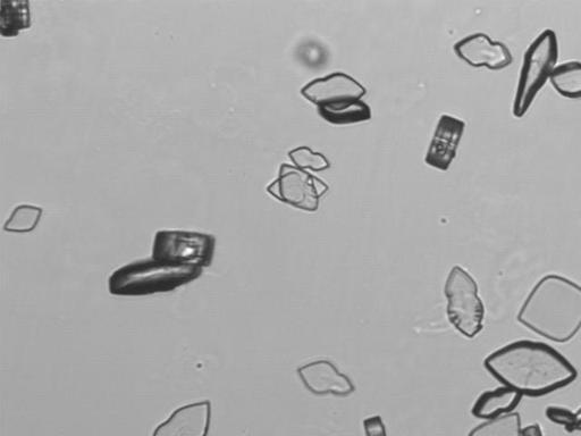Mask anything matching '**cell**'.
Returning a JSON list of instances; mask_svg holds the SVG:
<instances>
[{
	"mask_svg": "<svg viewBox=\"0 0 581 436\" xmlns=\"http://www.w3.org/2000/svg\"><path fill=\"white\" fill-rule=\"evenodd\" d=\"M520 436H544V434L540 424H532L522 427Z\"/></svg>",
	"mask_w": 581,
	"mask_h": 436,
	"instance_id": "cell-21",
	"label": "cell"
},
{
	"mask_svg": "<svg viewBox=\"0 0 581 436\" xmlns=\"http://www.w3.org/2000/svg\"><path fill=\"white\" fill-rule=\"evenodd\" d=\"M289 156L292 162L302 170L309 169L311 171L321 172L330 169L331 166L324 155L313 152L309 147L293 149L289 153Z\"/></svg>",
	"mask_w": 581,
	"mask_h": 436,
	"instance_id": "cell-18",
	"label": "cell"
},
{
	"mask_svg": "<svg viewBox=\"0 0 581 436\" xmlns=\"http://www.w3.org/2000/svg\"><path fill=\"white\" fill-rule=\"evenodd\" d=\"M327 190L321 179L289 164L281 166L279 178L267 187L269 194L277 200L306 212L317 211L319 199Z\"/></svg>",
	"mask_w": 581,
	"mask_h": 436,
	"instance_id": "cell-8",
	"label": "cell"
},
{
	"mask_svg": "<svg viewBox=\"0 0 581 436\" xmlns=\"http://www.w3.org/2000/svg\"><path fill=\"white\" fill-rule=\"evenodd\" d=\"M546 416L550 421L566 427L569 432L576 431L578 417L566 408L550 407L546 410Z\"/></svg>",
	"mask_w": 581,
	"mask_h": 436,
	"instance_id": "cell-19",
	"label": "cell"
},
{
	"mask_svg": "<svg viewBox=\"0 0 581 436\" xmlns=\"http://www.w3.org/2000/svg\"><path fill=\"white\" fill-rule=\"evenodd\" d=\"M454 52L468 65L486 67L488 70L501 71L507 69L513 56L507 45L493 41L485 33H475L454 45Z\"/></svg>",
	"mask_w": 581,
	"mask_h": 436,
	"instance_id": "cell-9",
	"label": "cell"
},
{
	"mask_svg": "<svg viewBox=\"0 0 581 436\" xmlns=\"http://www.w3.org/2000/svg\"><path fill=\"white\" fill-rule=\"evenodd\" d=\"M465 130V122L451 115H442L426 155V164L437 170L448 171L457 156Z\"/></svg>",
	"mask_w": 581,
	"mask_h": 436,
	"instance_id": "cell-12",
	"label": "cell"
},
{
	"mask_svg": "<svg viewBox=\"0 0 581 436\" xmlns=\"http://www.w3.org/2000/svg\"><path fill=\"white\" fill-rule=\"evenodd\" d=\"M550 80L561 96L581 99V62L571 61L555 67Z\"/></svg>",
	"mask_w": 581,
	"mask_h": 436,
	"instance_id": "cell-15",
	"label": "cell"
},
{
	"mask_svg": "<svg viewBox=\"0 0 581 436\" xmlns=\"http://www.w3.org/2000/svg\"><path fill=\"white\" fill-rule=\"evenodd\" d=\"M298 375L305 387L317 396L333 394L338 397H348L355 392V385L347 375L328 360H315L298 368Z\"/></svg>",
	"mask_w": 581,
	"mask_h": 436,
	"instance_id": "cell-11",
	"label": "cell"
},
{
	"mask_svg": "<svg viewBox=\"0 0 581 436\" xmlns=\"http://www.w3.org/2000/svg\"><path fill=\"white\" fill-rule=\"evenodd\" d=\"M212 424L210 401L193 402L175 410L159 424L153 436H208Z\"/></svg>",
	"mask_w": 581,
	"mask_h": 436,
	"instance_id": "cell-10",
	"label": "cell"
},
{
	"mask_svg": "<svg viewBox=\"0 0 581 436\" xmlns=\"http://www.w3.org/2000/svg\"><path fill=\"white\" fill-rule=\"evenodd\" d=\"M521 418L512 413L478 425L468 436H520Z\"/></svg>",
	"mask_w": 581,
	"mask_h": 436,
	"instance_id": "cell-17",
	"label": "cell"
},
{
	"mask_svg": "<svg viewBox=\"0 0 581 436\" xmlns=\"http://www.w3.org/2000/svg\"><path fill=\"white\" fill-rule=\"evenodd\" d=\"M364 429L366 436H387L386 427L380 416L366 418Z\"/></svg>",
	"mask_w": 581,
	"mask_h": 436,
	"instance_id": "cell-20",
	"label": "cell"
},
{
	"mask_svg": "<svg viewBox=\"0 0 581 436\" xmlns=\"http://www.w3.org/2000/svg\"><path fill=\"white\" fill-rule=\"evenodd\" d=\"M215 250L216 238L213 234L163 230L156 233L151 258L205 270L212 265Z\"/></svg>",
	"mask_w": 581,
	"mask_h": 436,
	"instance_id": "cell-7",
	"label": "cell"
},
{
	"mask_svg": "<svg viewBox=\"0 0 581 436\" xmlns=\"http://www.w3.org/2000/svg\"><path fill=\"white\" fill-rule=\"evenodd\" d=\"M559 58V41L557 33L545 30L526 50L524 62L513 103V115L517 119L524 117L532 107L538 92L551 78Z\"/></svg>",
	"mask_w": 581,
	"mask_h": 436,
	"instance_id": "cell-5",
	"label": "cell"
},
{
	"mask_svg": "<svg viewBox=\"0 0 581 436\" xmlns=\"http://www.w3.org/2000/svg\"><path fill=\"white\" fill-rule=\"evenodd\" d=\"M521 399L519 392L503 385L501 388L484 392L475 402L471 413L476 418L493 421V419L515 413Z\"/></svg>",
	"mask_w": 581,
	"mask_h": 436,
	"instance_id": "cell-13",
	"label": "cell"
},
{
	"mask_svg": "<svg viewBox=\"0 0 581 436\" xmlns=\"http://www.w3.org/2000/svg\"><path fill=\"white\" fill-rule=\"evenodd\" d=\"M204 273V268L154 258L143 259L116 270L108 280L109 292L120 297H143L175 291Z\"/></svg>",
	"mask_w": 581,
	"mask_h": 436,
	"instance_id": "cell-3",
	"label": "cell"
},
{
	"mask_svg": "<svg viewBox=\"0 0 581 436\" xmlns=\"http://www.w3.org/2000/svg\"><path fill=\"white\" fill-rule=\"evenodd\" d=\"M518 321L541 337L567 343L581 330V285L560 275H546L530 291Z\"/></svg>",
	"mask_w": 581,
	"mask_h": 436,
	"instance_id": "cell-2",
	"label": "cell"
},
{
	"mask_svg": "<svg viewBox=\"0 0 581 436\" xmlns=\"http://www.w3.org/2000/svg\"><path fill=\"white\" fill-rule=\"evenodd\" d=\"M44 209L33 205H20L15 207L10 218L4 225L6 232L30 233L37 229L41 221Z\"/></svg>",
	"mask_w": 581,
	"mask_h": 436,
	"instance_id": "cell-16",
	"label": "cell"
},
{
	"mask_svg": "<svg viewBox=\"0 0 581 436\" xmlns=\"http://www.w3.org/2000/svg\"><path fill=\"white\" fill-rule=\"evenodd\" d=\"M449 321L466 338L473 339L482 332L485 308L473 276L460 266H454L445 282Z\"/></svg>",
	"mask_w": 581,
	"mask_h": 436,
	"instance_id": "cell-6",
	"label": "cell"
},
{
	"mask_svg": "<svg viewBox=\"0 0 581 436\" xmlns=\"http://www.w3.org/2000/svg\"><path fill=\"white\" fill-rule=\"evenodd\" d=\"M0 11V33L4 38H13L31 27V11L28 2H2Z\"/></svg>",
	"mask_w": 581,
	"mask_h": 436,
	"instance_id": "cell-14",
	"label": "cell"
},
{
	"mask_svg": "<svg viewBox=\"0 0 581 436\" xmlns=\"http://www.w3.org/2000/svg\"><path fill=\"white\" fill-rule=\"evenodd\" d=\"M367 90L348 74L336 72L308 83L301 95L318 108L328 123L348 125L372 119V109L362 102Z\"/></svg>",
	"mask_w": 581,
	"mask_h": 436,
	"instance_id": "cell-4",
	"label": "cell"
},
{
	"mask_svg": "<svg viewBox=\"0 0 581 436\" xmlns=\"http://www.w3.org/2000/svg\"><path fill=\"white\" fill-rule=\"evenodd\" d=\"M484 365L496 380L522 397H543L567 387L578 372L569 360L542 342L522 340L496 350Z\"/></svg>",
	"mask_w": 581,
	"mask_h": 436,
	"instance_id": "cell-1",
	"label": "cell"
}]
</instances>
